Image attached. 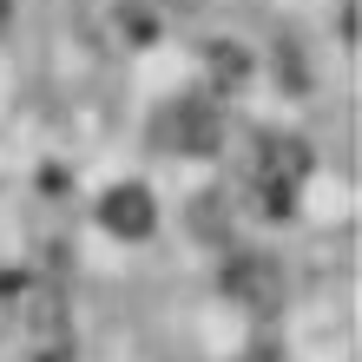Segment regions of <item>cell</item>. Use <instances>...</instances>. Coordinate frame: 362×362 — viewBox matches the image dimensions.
Listing matches in <instances>:
<instances>
[{"label": "cell", "mask_w": 362, "mask_h": 362, "mask_svg": "<svg viewBox=\"0 0 362 362\" xmlns=\"http://www.w3.org/2000/svg\"><path fill=\"white\" fill-rule=\"evenodd\" d=\"M152 139L165 145V152L204 158V152H218V139H224V119H218V105H211V99H172V105L158 112Z\"/></svg>", "instance_id": "obj_1"}, {"label": "cell", "mask_w": 362, "mask_h": 362, "mask_svg": "<svg viewBox=\"0 0 362 362\" xmlns=\"http://www.w3.org/2000/svg\"><path fill=\"white\" fill-rule=\"evenodd\" d=\"M99 224L112 230V238H145V230L158 224V198L145 185H112L99 198Z\"/></svg>", "instance_id": "obj_2"}, {"label": "cell", "mask_w": 362, "mask_h": 362, "mask_svg": "<svg viewBox=\"0 0 362 362\" xmlns=\"http://www.w3.org/2000/svg\"><path fill=\"white\" fill-rule=\"evenodd\" d=\"M230 296H250V303H276V270L270 264H238V276H230Z\"/></svg>", "instance_id": "obj_3"}]
</instances>
